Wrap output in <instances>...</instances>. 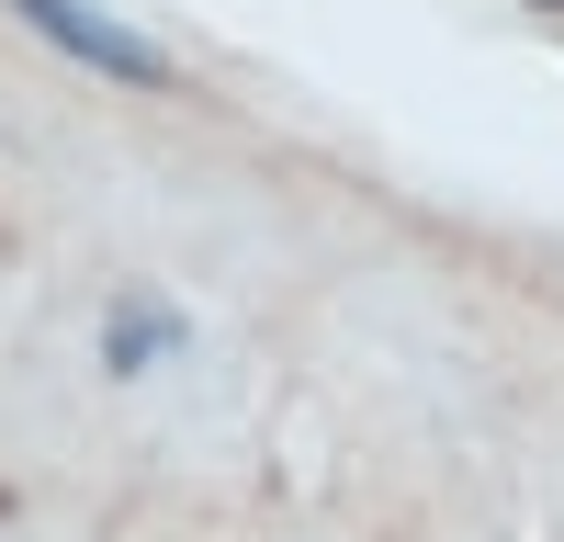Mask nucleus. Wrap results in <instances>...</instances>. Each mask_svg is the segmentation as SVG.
Here are the masks:
<instances>
[{"instance_id":"obj_1","label":"nucleus","mask_w":564,"mask_h":542,"mask_svg":"<svg viewBox=\"0 0 564 542\" xmlns=\"http://www.w3.org/2000/svg\"><path fill=\"white\" fill-rule=\"evenodd\" d=\"M23 12H34V34H57L68 57H90V68H113V79H148V90L170 79V68L148 57V45H135V34H113V23H90L79 0H23Z\"/></svg>"},{"instance_id":"obj_2","label":"nucleus","mask_w":564,"mask_h":542,"mask_svg":"<svg viewBox=\"0 0 564 542\" xmlns=\"http://www.w3.org/2000/svg\"><path fill=\"white\" fill-rule=\"evenodd\" d=\"M181 328H170V316L159 305H113V328H102V361H113V373H135V361H159Z\"/></svg>"}]
</instances>
